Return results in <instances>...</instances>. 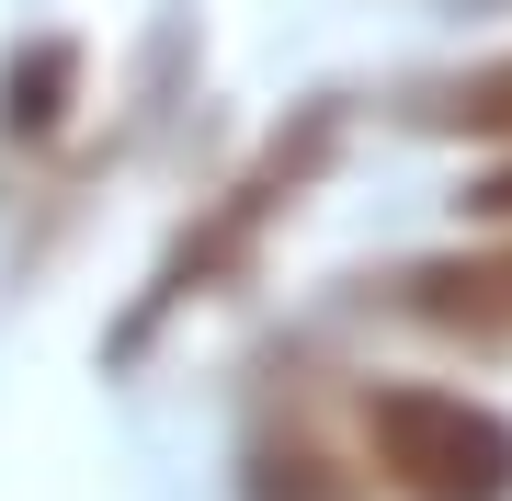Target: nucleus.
I'll return each mask as SVG.
<instances>
[{"mask_svg": "<svg viewBox=\"0 0 512 501\" xmlns=\"http://www.w3.org/2000/svg\"><path fill=\"white\" fill-rule=\"evenodd\" d=\"M342 126H353L342 103H296L285 126L262 137L251 160H239V183H228L217 205H205V217L183 228V240H171V262H160V285H148V297H137L126 319H114V353H137V342L160 331L171 308H194L205 285H228V274H251V251L274 240V217H285V205H296V194L319 183L330 160H342Z\"/></svg>", "mask_w": 512, "mask_h": 501, "instance_id": "obj_1", "label": "nucleus"}, {"mask_svg": "<svg viewBox=\"0 0 512 501\" xmlns=\"http://www.w3.org/2000/svg\"><path fill=\"white\" fill-rule=\"evenodd\" d=\"M353 445L387 501H512V410L444 376H376L353 388Z\"/></svg>", "mask_w": 512, "mask_h": 501, "instance_id": "obj_2", "label": "nucleus"}, {"mask_svg": "<svg viewBox=\"0 0 512 501\" xmlns=\"http://www.w3.org/2000/svg\"><path fill=\"white\" fill-rule=\"evenodd\" d=\"M376 308L410 319L421 342H456V353H478V365H512V228L376 274Z\"/></svg>", "mask_w": 512, "mask_h": 501, "instance_id": "obj_3", "label": "nucleus"}, {"mask_svg": "<svg viewBox=\"0 0 512 501\" xmlns=\"http://www.w3.org/2000/svg\"><path fill=\"white\" fill-rule=\"evenodd\" d=\"M239 501H376V467L353 445V422H330V399H262L239 433Z\"/></svg>", "mask_w": 512, "mask_h": 501, "instance_id": "obj_4", "label": "nucleus"}, {"mask_svg": "<svg viewBox=\"0 0 512 501\" xmlns=\"http://www.w3.org/2000/svg\"><path fill=\"white\" fill-rule=\"evenodd\" d=\"M399 114L421 137H467V149H512V46L490 57H456V69H433V80H410Z\"/></svg>", "mask_w": 512, "mask_h": 501, "instance_id": "obj_5", "label": "nucleus"}, {"mask_svg": "<svg viewBox=\"0 0 512 501\" xmlns=\"http://www.w3.org/2000/svg\"><path fill=\"white\" fill-rule=\"evenodd\" d=\"M69 92H80V46L69 35H35L12 57V92H0V126L12 137H46L57 114H69Z\"/></svg>", "mask_w": 512, "mask_h": 501, "instance_id": "obj_6", "label": "nucleus"}, {"mask_svg": "<svg viewBox=\"0 0 512 501\" xmlns=\"http://www.w3.org/2000/svg\"><path fill=\"white\" fill-rule=\"evenodd\" d=\"M467 217H478V228H512V149H501L490 171H467Z\"/></svg>", "mask_w": 512, "mask_h": 501, "instance_id": "obj_7", "label": "nucleus"}]
</instances>
